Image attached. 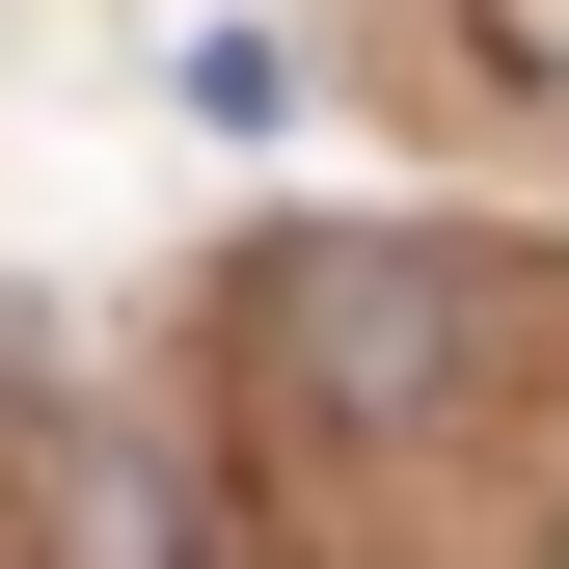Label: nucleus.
Returning a JSON list of instances; mask_svg holds the SVG:
<instances>
[{
	"instance_id": "nucleus-2",
	"label": "nucleus",
	"mask_w": 569,
	"mask_h": 569,
	"mask_svg": "<svg viewBox=\"0 0 569 569\" xmlns=\"http://www.w3.org/2000/svg\"><path fill=\"white\" fill-rule=\"evenodd\" d=\"M461 54H488V82H516L542 136H569V0H461Z\"/></svg>"
},
{
	"instance_id": "nucleus-1",
	"label": "nucleus",
	"mask_w": 569,
	"mask_h": 569,
	"mask_svg": "<svg viewBox=\"0 0 569 569\" xmlns=\"http://www.w3.org/2000/svg\"><path fill=\"white\" fill-rule=\"evenodd\" d=\"M271 407H299V435L326 461H435L461 435V407H488V352H516V326H488V271L461 244H407V218H326V244H271Z\"/></svg>"
}]
</instances>
